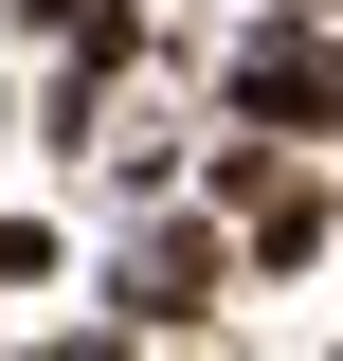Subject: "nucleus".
I'll return each mask as SVG.
<instances>
[{"instance_id":"obj_1","label":"nucleus","mask_w":343,"mask_h":361,"mask_svg":"<svg viewBox=\"0 0 343 361\" xmlns=\"http://www.w3.org/2000/svg\"><path fill=\"white\" fill-rule=\"evenodd\" d=\"M181 180H199V199H217V235H235V289H271V271H325V235H343V180L307 163V145H271V127H217Z\"/></svg>"},{"instance_id":"obj_2","label":"nucleus","mask_w":343,"mask_h":361,"mask_svg":"<svg viewBox=\"0 0 343 361\" xmlns=\"http://www.w3.org/2000/svg\"><path fill=\"white\" fill-rule=\"evenodd\" d=\"M235 307V235H217V199L181 180V199H145V235H127V271H109V343H199V325Z\"/></svg>"},{"instance_id":"obj_3","label":"nucleus","mask_w":343,"mask_h":361,"mask_svg":"<svg viewBox=\"0 0 343 361\" xmlns=\"http://www.w3.org/2000/svg\"><path fill=\"white\" fill-rule=\"evenodd\" d=\"M217 127H271V145H343V54L307 0H253L235 54H217Z\"/></svg>"},{"instance_id":"obj_4","label":"nucleus","mask_w":343,"mask_h":361,"mask_svg":"<svg viewBox=\"0 0 343 361\" xmlns=\"http://www.w3.org/2000/svg\"><path fill=\"white\" fill-rule=\"evenodd\" d=\"M54 271H73V235L54 217H0V289H54Z\"/></svg>"},{"instance_id":"obj_5","label":"nucleus","mask_w":343,"mask_h":361,"mask_svg":"<svg viewBox=\"0 0 343 361\" xmlns=\"http://www.w3.org/2000/svg\"><path fill=\"white\" fill-rule=\"evenodd\" d=\"M0 18H18V37H54V18H73V0H0Z\"/></svg>"},{"instance_id":"obj_6","label":"nucleus","mask_w":343,"mask_h":361,"mask_svg":"<svg viewBox=\"0 0 343 361\" xmlns=\"http://www.w3.org/2000/svg\"><path fill=\"white\" fill-rule=\"evenodd\" d=\"M325 253H343V235H325Z\"/></svg>"}]
</instances>
